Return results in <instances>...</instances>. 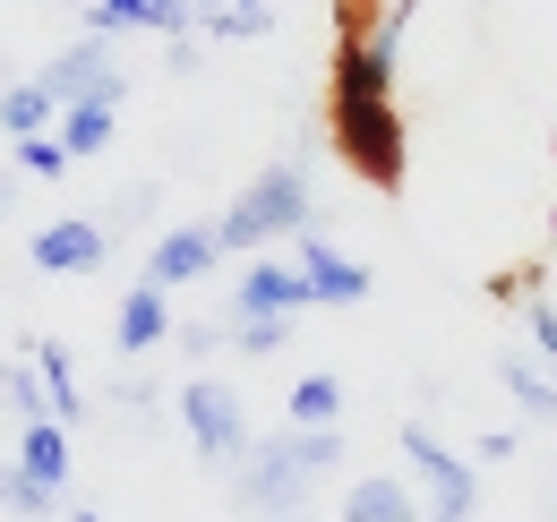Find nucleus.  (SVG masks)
<instances>
[{"mask_svg":"<svg viewBox=\"0 0 557 522\" xmlns=\"http://www.w3.org/2000/svg\"><path fill=\"white\" fill-rule=\"evenodd\" d=\"M326 471H344V428H275V437H249V455L232 462V514L240 522L300 514Z\"/></svg>","mask_w":557,"mask_h":522,"instance_id":"obj_1","label":"nucleus"},{"mask_svg":"<svg viewBox=\"0 0 557 522\" xmlns=\"http://www.w3.org/2000/svg\"><path fill=\"white\" fill-rule=\"evenodd\" d=\"M309 223H318L309 163H300V154H283V163H267L249 189H240L223 214H214V249H223V258H258L267 240H300Z\"/></svg>","mask_w":557,"mask_h":522,"instance_id":"obj_2","label":"nucleus"},{"mask_svg":"<svg viewBox=\"0 0 557 522\" xmlns=\"http://www.w3.org/2000/svg\"><path fill=\"white\" fill-rule=\"evenodd\" d=\"M326 137H335V154H344L351 181H369L377 197L404 189V172H412V137H404V112H395V95H386V103H351V95H326Z\"/></svg>","mask_w":557,"mask_h":522,"instance_id":"obj_3","label":"nucleus"},{"mask_svg":"<svg viewBox=\"0 0 557 522\" xmlns=\"http://www.w3.org/2000/svg\"><path fill=\"white\" fill-rule=\"evenodd\" d=\"M404 437V455H412V471L429 480V506H420V522H472L481 514V471L455 455L429 420H412V428H395Z\"/></svg>","mask_w":557,"mask_h":522,"instance_id":"obj_4","label":"nucleus"},{"mask_svg":"<svg viewBox=\"0 0 557 522\" xmlns=\"http://www.w3.org/2000/svg\"><path fill=\"white\" fill-rule=\"evenodd\" d=\"M181 428H189V455L207 462V471H232V462L249 455V411H240V394L223 386V377H189L181 386Z\"/></svg>","mask_w":557,"mask_h":522,"instance_id":"obj_5","label":"nucleus"},{"mask_svg":"<svg viewBox=\"0 0 557 522\" xmlns=\"http://www.w3.org/2000/svg\"><path fill=\"white\" fill-rule=\"evenodd\" d=\"M35 86H44L52 103H86V95L121 103V95H129V77H121V61H112V35H77V44H61L52 61L35 69Z\"/></svg>","mask_w":557,"mask_h":522,"instance_id":"obj_6","label":"nucleus"},{"mask_svg":"<svg viewBox=\"0 0 557 522\" xmlns=\"http://www.w3.org/2000/svg\"><path fill=\"white\" fill-rule=\"evenodd\" d=\"M300 309H318L309 300V274L292 258H249L240 265V283L223 291V326H249V318H300Z\"/></svg>","mask_w":557,"mask_h":522,"instance_id":"obj_7","label":"nucleus"},{"mask_svg":"<svg viewBox=\"0 0 557 522\" xmlns=\"http://www.w3.org/2000/svg\"><path fill=\"white\" fill-rule=\"evenodd\" d=\"M292 265L309 274V300H318V309H360V300H369V265L344 258V249H335L318 223L292 240Z\"/></svg>","mask_w":557,"mask_h":522,"instance_id":"obj_8","label":"nucleus"},{"mask_svg":"<svg viewBox=\"0 0 557 522\" xmlns=\"http://www.w3.org/2000/svg\"><path fill=\"white\" fill-rule=\"evenodd\" d=\"M223 249H214V223H172V232H154V249H146V274L154 291H181V283H207Z\"/></svg>","mask_w":557,"mask_h":522,"instance_id":"obj_9","label":"nucleus"},{"mask_svg":"<svg viewBox=\"0 0 557 522\" xmlns=\"http://www.w3.org/2000/svg\"><path fill=\"white\" fill-rule=\"evenodd\" d=\"M26 258L44 265V274H95V265L112 258V232H103L95 214H61V223H44V232L26 240Z\"/></svg>","mask_w":557,"mask_h":522,"instance_id":"obj_10","label":"nucleus"},{"mask_svg":"<svg viewBox=\"0 0 557 522\" xmlns=\"http://www.w3.org/2000/svg\"><path fill=\"white\" fill-rule=\"evenodd\" d=\"M154 343H172V291L129 283V291H121V309H112V351H121V360H146Z\"/></svg>","mask_w":557,"mask_h":522,"instance_id":"obj_11","label":"nucleus"},{"mask_svg":"<svg viewBox=\"0 0 557 522\" xmlns=\"http://www.w3.org/2000/svg\"><path fill=\"white\" fill-rule=\"evenodd\" d=\"M26 360H35V377H44V402H52V420L77 428L86 420V386H77V351L61 334H44V343H26Z\"/></svg>","mask_w":557,"mask_h":522,"instance_id":"obj_12","label":"nucleus"},{"mask_svg":"<svg viewBox=\"0 0 557 522\" xmlns=\"http://www.w3.org/2000/svg\"><path fill=\"white\" fill-rule=\"evenodd\" d=\"M17 471L44 480L52 497H70V428L61 420H17Z\"/></svg>","mask_w":557,"mask_h":522,"instance_id":"obj_13","label":"nucleus"},{"mask_svg":"<svg viewBox=\"0 0 557 522\" xmlns=\"http://www.w3.org/2000/svg\"><path fill=\"white\" fill-rule=\"evenodd\" d=\"M112 121H121V103H103V95H86V103H61V121H52V137L70 146V163H77V154H103V146H112Z\"/></svg>","mask_w":557,"mask_h":522,"instance_id":"obj_14","label":"nucleus"},{"mask_svg":"<svg viewBox=\"0 0 557 522\" xmlns=\"http://www.w3.org/2000/svg\"><path fill=\"white\" fill-rule=\"evenodd\" d=\"M497 386L523 402V420H541V428H557V377H541L523 351H497Z\"/></svg>","mask_w":557,"mask_h":522,"instance_id":"obj_15","label":"nucleus"},{"mask_svg":"<svg viewBox=\"0 0 557 522\" xmlns=\"http://www.w3.org/2000/svg\"><path fill=\"white\" fill-rule=\"evenodd\" d=\"M344 522H420V497L404 480H360L344 497Z\"/></svg>","mask_w":557,"mask_h":522,"instance_id":"obj_16","label":"nucleus"},{"mask_svg":"<svg viewBox=\"0 0 557 522\" xmlns=\"http://www.w3.org/2000/svg\"><path fill=\"white\" fill-rule=\"evenodd\" d=\"M52 121H61V103H52L35 77H26V86H0V129L9 137H44Z\"/></svg>","mask_w":557,"mask_h":522,"instance_id":"obj_17","label":"nucleus"},{"mask_svg":"<svg viewBox=\"0 0 557 522\" xmlns=\"http://www.w3.org/2000/svg\"><path fill=\"white\" fill-rule=\"evenodd\" d=\"M0 514H17V522H52V514H61V497H52L44 480H26L17 462H0Z\"/></svg>","mask_w":557,"mask_h":522,"instance_id":"obj_18","label":"nucleus"},{"mask_svg":"<svg viewBox=\"0 0 557 522\" xmlns=\"http://www.w3.org/2000/svg\"><path fill=\"white\" fill-rule=\"evenodd\" d=\"M335 420H344V386H335L326 369L292 386V428H335Z\"/></svg>","mask_w":557,"mask_h":522,"instance_id":"obj_19","label":"nucleus"},{"mask_svg":"<svg viewBox=\"0 0 557 522\" xmlns=\"http://www.w3.org/2000/svg\"><path fill=\"white\" fill-rule=\"evenodd\" d=\"M0 402H9L17 420H52V402H44V377H35V360H0Z\"/></svg>","mask_w":557,"mask_h":522,"instance_id":"obj_20","label":"nucleus"},{"mask_svg":"<svg viewBox=\"0 0 557 522\" xmlns=\"http://www.w3.org/2000/svg\"><path fill=\"white\" fill-rule=\"evenodd\" d=\"M292 326H300V318H249V326H223V343H232L240 360H275L283 343H292Z\"/></svg>","mask_w":557,"mask_h":522,"instance_id":"obj_21","label":"nucleus"},{"mask_svg":"<svg viewBox=\"0 0 557 522\" xmlns=\"http://www.w3.org/2000/svg\"><path fill=\"white\" fill-rule=\"evenodd\" d=\"M207 35H214V44H258V35H275V9H267V0H240V9L214 17Z\"/></svg>","mask_w":557,"mask_h":522,"instance_id":"obj_22","label":"nucleus"},{"mask_svg":"<svg viewBox=\"0 0 557 522\" xmlns=\"http://www.w3.org/2000/svg\"><path fill=\"white\" fill-rule=\"evenodd\" d=\"M17 172H26V181H61V172H70V146H61L52 129H44V137H17Z\"/></svg>","mask_w":557,"mask_h":522,"instance_id":"obj_23","label":"nucleus"},{"mask_svg":"<svg viewBox=\"0 0 557 522\" xmlns=\"http://www.w3.org/2000/svg\"><path fill=\"white\" fill-rule=\"evenodd\" d=\"M377 26H386V0H335V52H344V44H369Z\"/></svg>","mask_w":557,"mask_h":522,"instance_id":"obj_24","label":"nucleus"},{"mask_svg":"<svg viewBox=\"0 0 557 522\" xmlns=\"http://www.w3.org/2000/svg\"><path fill=\"white\" fill-rule=\"evenodd\" d=\"M103 402H112V411H154V402H163V386H154V377H146V369H129V377H121V386L103 394Z\"/></svg>","mask_w":557,"mask_h":522,"instance_id":"obj_25","label":"nucleus"},{"mask_svg":"<svg viewBox=\"0 0 557 522\" xmlns=\"http://www.w3.org/2000/svg\"><path fill=\"white\" fill-rule=\"evenodd\" d=\"M523 318H532V343H541V360L557 369V300H541V291H532V300H523Z\"/></svg>","mask_w":557,"mask_h":522,"instance_id":"obj_26","label":"nucleus"},{"mask_svg":"<svg viewBox=\"0 0 557 522\" xmlns=\"http://www.w3.org/2000/svg\"><path fill=\"white\" fill-rule=\"evenodd\" d=\"M172 343H181V360H207L214 343H223V326H207V318H198V326H172Z\"/></svg>","mask_w":557,"mask_h":522,"instance_id":"obj_27","label":"nucleus"},{"mask_svg":"<svg viewBox=\"0 0 557 522\" xmlns=\"http://www.w3.org/2000/svg\"><path fill=\"white\" fill-rule=\"evenodd\" d=\"M515 446H523L515 428H481V446H472V455H481V462H515Z\"/></svg>","mask_w":557,"mask_h":522,"instance_id":"obj_28","label":"nucleus"},{"mask_svg":"<svg viewBox=\"0 0 557 522\" xmlns=\"http://www.w3.org/2000/svg\"><path fill=\"white\" fill-rule=\"evenodd\" d=\"M541 514H549V522H557V471H549V488H541Z\"/></svg>","mask_w":557,"mask_h":522,"instance_id":"obj_29","label":"nucleus"},{"mask_svg":"<svg viewBox=\"0 0 557 522\" xmlns=\"http://www.w3.org/2000/svg\"><path fill=\"white\" fill-rule=\"evenodd\" d=\"M70 522H103V514H95V506H77V514H70Z\"/></svg>","mask_w":557,"mask_h":522,"instance_id":"obj_30","label":"nucleus"},{"mask_svg":"<svg viewBox=\"0 0 557 522\" xmlns=\"http://www.w3.org/2000/svg\"><path fill=\"white\" fill-rule=\"evenodd\" d=\"M549 240H557V214H549Z\"/></svg>","mask_w":557,"mask_h":522,"instance_id":"obj_31","label":"nucleus"},{"mask_svg":"<svg viewBox=\"0 0 557 522\" xmlns=\"http://www.w3.org/2000/svg\"><path fill=\"white\" fill-rule=\"evenodd\" d=\"M283 522H309V514H283Z\"/></svg>","mask_w":557,"mask_h":522,"instance_id":"obj_32","label":"nucleus"}]
</instances>
